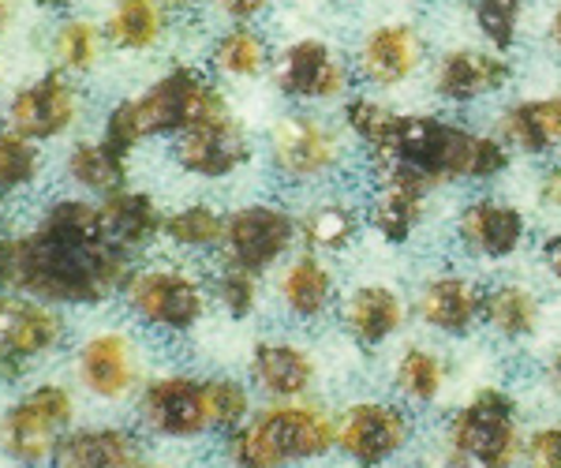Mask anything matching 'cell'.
Returning a JSON list of instances; mask_svg holds the SVG:
<instances>
[{"label":"cell","instance_id":"obj_43","mask_svg":"<svg viewBox=\"0 0 561 468\" xmlns=\"http://www.w3.org/2000/svg\"><path fill=\"white\" fill-rule=\"evenodd\" d=\"M217 12H225L232 23H251L270 8V0H214Z\"/></svg>","mask_w":561,"mask_h":468},{"label":"cell","instance_id":"obj_32","mask_svg":"<svg viewBox=\"0 0 561 468\" xmlns=\"http://www.w3.org/2000/svg\"><path fill=\"white\" fill-rule=\"evenodd\" d=\"M102 42L105 31L90 20H79L71 15L57 26L53 34V57H57V68L65 76H90L98 68V57H102Z\"/></svg>","mask_w":561,"mask_h":468},{"label":"cell","instance_id":"obj_8","mask_svg":"<svg viewBox=\"0 0 561 468\" xmlns=\"http://www.w3.org/2000/svg\"><path fill=\"white\" fill-rule=\"evenodd\" d=\"M83 116V94L60 68L42 71L26 87L15 90L4 105V128L31 142H53L68 135Z\"/></svg>","mask_w":561,"mask_h":468},{"label":"cell","instance_id":"obj_53","mask_svg":"<svg viewBox=\"0 0 561 468\" xmlns=\"http://www.w3.org/2000/svg\"><path fill=\"white\" fill-rule=\"evenodd\" d=\"M4 199H8V195H0V210H4Z\"/></svg>","mask_w":561,"mask_h":468},{"label":"cell","instance_id":"obj_24","mask_svg":"<svg viewBox=\"0 0 561 468\" xmlns=\"http://www.w3.org/2000/svg\"><path fill=\"white\" fill-rule=\"evenodd\" d=\"M404 322V304L393 289L382 285H364L345 300V327L359 345H382L401 330Z\"/></svg>","mask_w":561,"mask_h":468},{"label":"cell","instance_id":"obj_2","mask_svg":"<svg viewBox=\"0 0 561 468\" xmlns=\"http://www.w3.org/2000/svg\"><path fill=\"white\" fill-rule=\"evenodd\" d=\"M378 165L415 169L427 184L446 180H491L510 169V150L497 139L472 135L442 116L393 113L378 147H370Z\"/></svg>","mask_w":561,"mask_h":468},{"label":"cell","instance_id":"obj_6","mask_svg":"<svg viewBox=\"0 0 561 468\" xmlns=\"http://www.w3.org/2000/svg\"><path fill=\"white\" fill-rule=\"evenodd\" d=\"M131 105L147 139H153V135H180L187 128H198V124L229 116V102H225L221 90L198 68L187 65H176L161 79H153L142 94L131 98Z\"/></svg>","mask_w":561,"mask_h":468},{"label":"cell","instance_id":"obj_38","mask_svg":"<svg viewBox=\"0 0 561 468\" xmlns=\"http://www.w3.org/2000/svg\"><path fill=\"white\" fill-rule=\"evenodd\" d=\"M214 300L221 304L225 315H232V319H248V315H255L259 308V274H251V270L243 266H229L221 263L214 277Z\"/></svg>","mask_w":561,"mask_h":468},{"label":"cell","instance_id":"obj_47","mask_svg":"<svg viewBox=\"0 0 561 468\" xmlns=\"http://www.w3.org/2000/svg\"><path fill=\"white\" fill-rule=\"evenodd\" d=\"M12 20H15V0H0V38L8 34Z\"/></svg>","mask_w":561,"mask_h":468},{"label":"cell","instance_id":"obj_26","mask_svg":"<svg viewBox=\"0 0 561 468\" xmlns=\"http://www.w3.org/2000/svg\"><path fill=\"white\" fill-rule=\"evenodd\" d=\"M165 0H116L105 15V42L121 53H147L165 34Z\"/></svg>","mask_w":561,"mask_h":468},{"label":"cell","instance_id":"obj_18","mask_svg":"<svg viewBox=\"0 0 561 468\" xmlns=\"http://www.w3.org/2000/svg\"><path fill=\"white\" fill-rule=\"evenodd\" d=\"M423 57V42L409 23H386L367 34L364 49H359V71L378 87L404 83Z\"/></svg>","mask_w":561,"mask_h":468},{"label":"cell","instance_id":"obj_52","mask_svg":"<svg viewBox=\"0 0 561 468\" xmlns=\"http://www.w3.org/2000/svg\"><path fill=\"white\" fill-rule=\"evenodd\" d=\"M135 468H169V465H153V461H139Z\"/></svg>","mask_w":561,"mask_h":468},{"label":"cell","instance_id":"obj_21","mask_svg":"<svg viewBox=\"0 0 561 468\" xmlns=\"http://www.w3.org/2000/svg\"><path fill=\"white\" fill-rule=\"evenodd\" d=\"M460 240L486 259H505L524 240V214L510 203L479 199L460 214Z\"/></svg>","mask_w":561,"mask_h":468},{"label":"cell","instance_id":"obj_7","mask_svg":"<svg viewBox=\"0 0 561 468\" xmlns=\"http://www.w3.org/2000/svg\"><path fill=\"white\" fill-rule=\"evenodd\" d=\"M65 341V308H53L23 293H0V379L20 383Z\"/></svg>","mask_w":561,"mask_h":468},{"label":"cell","instance_id":"obj_39","mask_svg":"<svg viewBox=\"0 0 561 468\" xmlns=\"http://www.w3.org/2000/svg\"><path fill=\"white\" fill-rule=\"evenodd\" d=\"M520 12H524V0H476V23L497 53H505L517 42Z\"/></svg>","mask_w":561,"mask_h":468},{"label":"cell","instance_id":"obj_17","mask_svg":"<svg viewBox=\"0 0 561 468\" xmlns=\"http://www.w3.org/2000/svg\"><path fill=\"white\" fill-rule=\"evenodd\" d=\"M142 461L139 438L128 427L98 424L71 427L65 443L57 446L49 468H135Z\"/></svg>","mask_w":561,"mask_h":468},{"label":"cell","instance_id":"obj_36","mask_svg":"<svg viewBox=\"0 0 561 468\" xmlns=\"http://www.w3.org/2000/svg\"><path fill=\"white\" fill-rule=\"evenodd\" d=\"M442 372L438 356L427 353V349H409L401 359H397V390L412 401H434L442 390Z\"/></svg>","mask_w":561,"mask_h":468},{"label":"cell","instance_id":"obj_14","mask_svg":"<svg viewBox=\"0 0 561 468\" xmlns=\"http://www.w3.org/2000/svg\"><path fill=\"white\" fill-rule=\"evenodd\" d=\"M173 158H176V165L192 176L225 180L251 161V139H248V132H243V124L229 113V116H221V121L180 132Z\"/></svg>","mask_w":561,"mask_h":468},{"label":"cell","instance_id":"obj_41","mask_svg":"<svg viewBox=\"0 0 561 468\" xmlns=\"http://www.w3.org/2000/svg\"><path fill=\"white\" fill-rule=\"evenodd\" d=\"M345 121H348V128L367 142V147H378L386 128H389V121H393V113H389L386 105L370 102V98H352V102L345 105Z\"/></svg>","mask_w":561,"mask_h":468},{"label":"cell","instance_id":"obj_31","mask_svg":"<svg viewBox=\"0 0 561 468\" xmlns=\"http://www.w3.org/2000/svg\"><path fill=\"white\" fill-rule=\"evenodd\" d=\"M483 319L502 338H528L539 327V300L520 285H502L483 296Z\"/></svg>","mask_w":561,"mask_h":468},{"label":"cell","instance_id":"obj_12","mask_svg":"<svg viewBox=\"0 0 561 468\" xmlns=\"http://www.w3.org/2000/svg\"><path fill=\"white\" fill-rule=\"evenodd\" d=\"M142 427L161 438H198L210 431L203 383L192 375H158L139 390Z\"/></svg>","mask_w":561,"mask_h":468},{"label":"cell","instance_id":"obj_51","mask_svg":"<svg viewBox=\"0 0 561 468\" xmlns=\"http://www.w3.org/2000/svg\"><path fill=\"white\" fill-rule=\"evenodd\" d=\"M554 383H558V390H561V356H558V364H554Z\"/></svg>","mask_w":561,"mask_h":468},{"label":"cell","instance_id":"obj_13","mask_svg":"<svg viewBox=\"0 0 561 468\" xmlns=\"http://www.w3.org/2000/svg\"><path fill=\"white\" fill-rule=\"evenodd\" d=\"M270 158H274L280 176L314 180L337 165L341 142L330 124H322L319 116L293 113V116H280L274 132H270Z\"/></svg>","mask_w":561,"mask_h":468},{"label":"cell","instance_id":"obj_30","mask_svg":"<svg viewBox=\"0 0 561 468\" xmlns=\"http://www.w3.org/2000/svg\"><path fill=\"white\" fill-rule=\"evenodd\" d=\"M505 135L520 150H528V155H547L561 139L558 98H550V102H520L517 110H510V116H505Z\"/></svg>","mask_w":561,"mask_h":468},{"label":"cell","instance_id":"obj_42","mask_svg":"<svg viewBox=\"0 0 561 468\" xmlns=\"http://www.w3.org/2000/svg\"><path fill=\"white\" fill-rule=\"evenodd\" d=\"M531 457L539 468H561V427H542L531 435Z\"/></svg>","mask_w":561,"mask_h":468},{"label":"cell","instance_id":"obj_33","mask_svg":"<svg viewBox=\"0 0 561 468\" xmlns=\"http://www.w3.org/2000/svg\"><path fill=\"white\" fill-rule=\"evenodd\" d=\"M375 206H370V221L382 232L389 244H404V240L415 232V225L423 218V192L415 187H401V184H378Z\"/></svg>","mask_w":561,"mask_h":468},{"label":"cell","instance_id":"obj_35","mask_svg":"<svg viewBox=\"0 0 561 468\" xmlns=\"http://www.w3.org/2000/svg\"><path fill=\"white\" fill-rule=\"evenodd\" d=\"M203 404L210 431H237L251 416V393L237 379H203Z\"/></svg>","mask_w":561,"mask_h":468},{"label":"cell","instance_id":"obj_23","mask_svg":"<svg viewBox=\"0 0 561 468\" xmlns=\"http://www.w3.org/2000/svg\"><path fill=\"white\" fill-rule=\"evenodd\" d=\"M65 176L83 195L105 199V195L128 187V158L116 155L113 147H105L102 139H79V142H71V150L65 158Z\"/></svg>","mask_w":561,"mask_h":468},{"label":"cell","instance_id":"obj_9","mask_svg":"<svg viewBox=\"0 0 561 468\" xmlns=\"http://www.w3.org/2000/svg\"><path fill=\"white\" fill-rule=\"evenodd\" d=\"M71 375H76V386L87 398H94L102 404H121V401H128L131 393H139L142 359H139V349H135L131 334L108 327V330L90 334L83 345L76 349V356H71Z\"/></svg>","mask_w":561,"mask_h":468},{"label":"cell","instance_id":"obj_5","mask_svg":"<svg viewBox=\"0 0 561 468\" xmlns=\"http://www.w3.org/2000/svg\"><path fill=\"white\" fill-rule=\"evenodd\" d=\"M121 304L139 327L187 334L206 315V285L184 266H135L121 289Z\"/></svg>","mask_w":561,"mask_h":468},{"label":"cell","instance_id":"obj_44","mask_svg":"<svg viewBox=\"0 0 561 468\" xmlns=\"http://www.w3.org/2000/svg\"><path fill=\"white\" fill-rule=\"evenodd\" d=\"M542 203L561 210V165H554L547 176H542Z\"/></svg>","mask_w":561,"mask_h":468},{"label":"cell","instance_id":"obj_19","mask_svg":"<svg viewBox=\"0 0 561 468\" xmlns=\"http://www.w3.org/2000/svg\"><path fill=\"white\" fill-rule=\"evenodd\" d=\"M98 206H102V221H105L108 240H116V244L124 251H131V255L147 251L153 240L165 232V214H161V206L153 203V195H147V192L121 187V192L98 199Z\"/></svg>","mask_w":561,"mask_h":468},{"label":"cell","instance_id":"obj_45","mask_svg":"<svg viewBox=\"0 0 561 468\" xmlns=\"http://www.w3.org/2000/svg\"><path fill=\"white\" fill-rule=\"evenodd\" d=\"M542 259H547V266H550V274L561 282V237H550L547 244H542Z\"/></svg>","mask_w":561,"mask_h":468},{"label":"cell","instance_id":"obj_1","mask_svg":"<svg viewBox=\"0 0 561 468\" xmlns=\"http://www.w3.org/2000/svg\"><path fill=\"white\" fill-rule=\"evenodd\" d=\"M131 270L135 255L108 240L102 206L87 195H60L26 229H0V293L53 308H105Z\"/></svg>","mask_w":561,"mask_h":468},{"label":"cell","instance_id":"obj_40","mask_svg":"<svg viewBox=\"0 0 561 468\" xmlns=\"http://www.w3.org/2000/svg\"><path fill=\"white\" fill-rule=\"evenodd\" d=\"M142 139H147V135H142V128H139V116H135L131 98H124V102H116L113 110L105 113L102 142H105V147H113L116 155L131 158V150L139 147Z\"/></svg>","mask_w":561,"mask_h":468},{"label":"cell","instance_id":"obj_3","mask_svg":"<svg viewBox=\"0 0 561 468\" xmlns=\"http://www.w3.org/2000/svg\"><path fill=\"white\" fill-rule=\"evenodd\" d=\"M333 443L337 427L325 412L307 404H274L225 435V457L232 468H285L330 454Z\"/></svg>","mask_w":561,"mask_h":468},{"label":"cell","instance_id":"obj_4","mask_svg":"<svg viewBox=\"0 0 561 468\" xmlns=\"http://www.w3.org/2000/svg\"><path fill=\"white\" fill-rule=\"evenodd\" d=\"M79 401L68 383L42 379L0 412V454L15 468H49L57 446L76 427Z\"/></svg>","mask_w":561,"mask_h":468},{"label":"cell","instance_id":"obj_11","mask_svg":"<svg viewBox=\"0 0 561 468\" xmlns=\"http://www.w3.org/2000/svg\"><path fill=\"white\" fill-rule=\"evenodd\" d=\"M454 449L491 468H510L517 457V409L502 390H483L454 420Z\"/></svg>","mask_w":561,"mask_h":468},{"label":"cell","instance_id":"obj_46","mask_svg":"<svg viewBox=\"0 0 561 468\" xmlns=\"http://www.w3.org/2000/svg\"><path fill=\"white\" fill-rule=\"evenodd\" d=\"M446 468H491V465L479 461V457H472V454H460V449H454V454H449V465Z\"/></svg>","mask_w":561,"mask_h":468},{"label":"cell","instance_id":"obj_34","mask_svg":"<svg viewBox=\"0 0 561 468\" xmlns=\"http://www.w3.org/2000/svg\"><path fill=\"white\" fill-rule=\"evenodd\" d=\"M42 173V150L38 142L23 139L15 132H0V195H15L38 180Z\"/></svg>","mask_w":561,"mask_h":468},{"label":"cell","instance_id":"obj_22","mask_svg":"<svg viewBox=\"0 0 561 468\" xmlns=\"http://www.w3.org/2000/svg\"><path fill=\"white\" fill-rule=\"evenodd\" d=\"M483 289L468 277H434L420 293V315L434 330L446 334H468L472 322L483 315Z\"/></svg>","mask_w":561,"mask_h":468},{"label":"cell","instance_id":"obj_37","mask_svg":"<svg viewBox=\"0 0 561 468\" xmlns=\"http://www.w3.org/2000/svg\"><path fill=\"white\" fill-rule=\"evenodd\" d=\"M300 229H304L307 244H314L322 251H337V248H345L352 237H356V214H352L348 206H341V203H322V206H314V210L307 214Z\"/></svg>","mask_w":561,"mask_h":468},{"label":"cell","instance_id":"obj_27","mask_svg":"<svg viewBox=\"0 0 561 468\" xmlns=\"http://www.w3.org/2000/svg\"><path fill=\"white\" fill-rule=\"evenodd\" d=\"M333 296V277L330 270L322 266V259L314 255H300L293 266L280 277V300L285 308L296 315V319H314L330 308Z\"/></svg>","mask_w":561,"mask_h":468},{"label":"cell","instance_id":"obj_49","mask_svg":"<svg viewBox=\"0 0 561 468\" xmlns=\"http://www.w3.org/2000/svg\"><path fill=\"white\" fill-rule=\"evenodd\" d=\"M195 4H198V0H165L169 12H192Z\"/></svg>","mask_w":561,"mask_h":468},{"label":"cell","instance_id":"obj_20","mask_svg":"<svg viewBox=\"0 0 561 468\" xmlns=\"http://www.w3.org/2000/svg\"><path fill=\"white\" fill-rule=\"evenodd\" d=\"M510 83V60L502 53H479V49H454L438 65V94L446 102H476V98L502 90Z\"/></svg>","mask_w":561,"mask_h":468},{"label":"cell","instance_id":"obj_50","mask_svg":"<svg viewBox=\"0 0 561 468\" xmlns=\"http://www.w3.org/2000/svg\"><path fill=\"white\" fill-rule=\"evenodd\" d=\"M550 38H554V45L561 49V8L554 12V20H550Z\"/></svg>","mask_w":561,"mask_h":468},{"label":"cell","instance_id":"obj_48","mask_svg":"<svg viewBox=\"0 0 561 468\" xmlns=\"http://www.w3.org/2000/svg\"><path fill=\"white\" fill-rule=\"evenodd\" d=\"M38 8H53V12H65V8H71L76 0H34Z\"/></svg>","mask_w":561,"mask_h":468},{"label":"cell","instance_id":"obj_25","mask_svg":"<svg viewBox=\"0 0 561 468\" xmlns=\"http://www.w3.org/2000/svg\"><path fill=\"white\" fill-rule=\"evenodd\" d=\"M251 379L274 398H300L314 383V364L300 345L285 341H266L251 356Z\"/></svg>","mask_w":561,"mask_h":468},{"label":"cell","instance_id":"obj_28","mask_svg":"<svg viewBox=\"0 0 561 468\" xmlns=\"http://www.w3.org/2000/svg\"><path fill=\"white\" fill-rule=\"evenodd\" d=\"M210 60L229 79H255L270 68V45L248 23H237L214 42Z\"/></svg>","mask_w":561,"mask_h":468},{"label":"cell","instance_id":"obj_10","mask_svg":"<svg viewBox=\"0 0 561 468\" xmlns=\"http://www.w3.org/2000/svg\"><path fill=\"white\" fill-rule=\"evenodd\" d=\"M300 237V221L277 203H248L229 214L221 240V259L251 274H266Z\"/></svg>","mask_w":561,"mask_h":468},{"label":"cell","instance_id":"obj_15","mask_svg":"<svg viewBox=\"0 0 561 468\" xmlns=\"http://www.w3.org/2000/svg\"><path fill=\"white\" fill-rule=\"evenodd\" d=\"M277 90L296 102H322L348 90V68L337 53L319 38H300L277 53L274 60Z\"/></svg>","mask_w":561,"mask_h":468},{"label":"cell","instance_id":"obj_54","mask_svg":"<svg viewBox=\"0 0 561 468\" xmlns=\"http://www.w3.org/2000/svg\"><path fill=\"white\" fill-rule=\"evenodd\" d=\"M558 110H561V98H558Z\"/></svg>","mask_w":561,"mask_h":468},{"label":"cell","instance_id":"obj_29","mask_svg":"<svg viewBox=\"0 0 561 468\" xmlns=\"http://www.w3.org/2000/svg\"><path fill=\"white\" fill-rule=\"evenodd\" d=\"M225 225H229V214H221L214 203H187L169 214L161 237L184 251H214L225 240Z\"/></svg>","mask_w":561,"mask_h":468},{"label":"cell","instance_id":"obj_16","mask_svg":"<svg viewBox=\"0 0 561 468\" xmlns=\"http://www.w3.org/2000/svg\"><path fill=\"white\" fill-rule=\"evenodd\" d=\"M409 435H412V424L401 409L382 404V401H364V404H352L345 412L337 443L352 461H359L364 468H378V465H386L389 457L401 454Z\"/></svg>","mask_w":561,"mask_h":468}]
</instances>
